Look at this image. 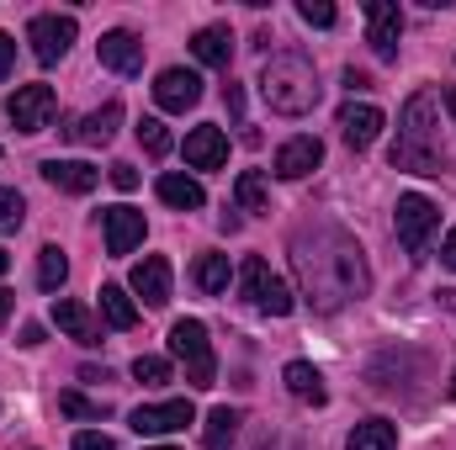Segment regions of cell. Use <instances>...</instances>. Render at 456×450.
<instances>
[{
    "instance_id": "6da1fadb",
    "label": "cell",
    "mask_w": 456,
    "mask_h": 450,
    "mask_svg": "<svg viewBox=\"0 0 456 450\" xmlns=\"http://www.w3.org/2000/svg\"><path fill=\"white\" fill-rule=\"evenodd\" d=\"M292 276H297V297L314 313H340L371 292L366 249L335 223H314L292 233Z\"/></svg>"
},
{
    "instance_id": "7a4b0ae2",
    "label": "cell",
    "mask_w": 456,
    "mask_h": 450,
    "mask_svg": "<svg viewBox=\"0 0 456 450\" xmlns=\"http://www.w3.org/2000/svg\"><path fill=\"white\" fill-rule=\"evenodd\" d=\"M387 159H393V170H414V175H441L452 165L446 138H441V96L436 91H414L403 101L398 138H393Z\"/></svg>"
},
{
    "instance_id": "3957f363",
    "label": "cell",
    "mask_w": 456,
    "mask_h": 450,
    "mask_svg": "<svg viewBox=\"0 0 456 450\" xmlns=\"http://www.w3.org/2000/svg\"><path fill=\"white\" fill-rule=\"evenodd\" d=\"M260 96H265V107L276 117H308L319 107V96H324L314 59L308 53H276V59H265Z\"/></svg>"
},
{
    "instance_id": "277c9868",
    "label": "cell",
    "mask_w": 456,
    "mask_h": 450,
    "mask_svg": "<svg viewBox=\"0 0 456 450\" xmlns=\"http://www.w3.org/2000/svg\"><path fill=\"white\" fill-rule=\"evenodd\" d=\"M170 355L186 366V382H191V387H213L218 360H213L208 324H197V318H175V324H170Z\"/></svg>"
},
{
    "instance_id": "5b68a950",
    "label": "cell",
    "mask_w": 456,
    "mask_h": 450,
    "mask_svg": "<svg viewBox=\"0 0 456 450\" xmlns=\"http://www.w3.org/2000/svg\"><path fill=\"white\" fill-rule=\"evenodd\" d=\"M239 286H244V297L260 308V313H271V318H287L292 308H297V297H292V286L260 260V254H249L244 260V270H239Z\"/></svg>"
},
{
    "instance_id": "8992f818",
    "label": "cell",
    "mask_w": 456,
    "mask_h": 450,
    "mask_svg": "<svg viewBox=\"0 0 456 450\" xmlns=\"http://www.w3.org/2000/svg\"><path fill=\"white\" fill-rule=\"evenodd\" d=\"M75 16H59V11H48V16H32L27 21V43H32V59L37 64H59L64 53H69V43H75Z\"/></svg>"
},
{
    "instance_id": "52a82bcc",
    "label": "cell",
    "mask_w": 456,
    "mask_h": 450,
    "mask_svg": "<svg viewBox=\"0 0 456 450\" xmlns=\"http://www.w3.org/2000/svg\"><path fill=\"white\" fill-rule=\"evenodd\" d=\"M398 244L409 249V254H425V244H430V233L441 228V207L430 202V197H398Z\"/></svg>"
},
{
    "instance_id": "ba28073f",
    "label": "cell",
    "mask_w": 456,
    "mask_h": 450,
    "mask_svg": "<svg viewBox=\"0 0 456 450\" xmlns=\"http://www.w3.org/2000/svg\"><path fill=\"white\" fill-rule=\"evenodd\" d=\"M398 37H403V11L393 0H366V43L382 64L398 59Z\"/></svg>"
},
{
    "instance_id": "9c48e42d",
    "label": "cell",
    "mask_w": 456,
    "mask_h": 450,
    "mask_svg": "<svg viewBox=\"0 0 456 450\" xmlns=\"http://www.w3.org/2000/svg\"><path fill=\"white\" fill-rule=\"evenodd\" d=\"M5 117L16 133H43L53 122V85H16V96L5 101Z\"/></svg>"
},
{
    "instance_id": "30bf717a",
    "label": "cell",
    "mask_w": 456,
    "mask_h": 450,
    "mask_svg": "<svg viewBox=\"0 0 456 450\" xmlns=\"http://www.w3.org/2000/svg\"><path fill=\"white\" fill-rule=\"evenodd\" d=\"M191 419H197V408H191L186 398H170V403H143V408H133L127 424H133L138 435L154 440V435H175V430H186Z\"/></svg>"
},
{
    "instance_id": "8fae6325",
    "label": "cell",
    "mask_w": 456,
    "mask_h": 450,
    "mask_svg": "<svg viewBox=\"0 0 456 450\" xmlns=\"http://www.w3.org/2000/svg\"><path fill=\"white\" fill-rule=\"evenodd\" d=\"M154 101H159V112H191L202 101V75L197 69H159Z\"/></svg>"
},
{
    "instance_id": "7c38bea8",
    "label": "cell",
    "mask_w": 456,
    "mask_h": 450,
    "mask_svg": "<svg viewBox=\"0 0 456 450\" xmlns=\"http://www.w3.org/2000/svg\"><path fill=\"white\" fill-rule=\"evenodd\" d=\"M324 165V143L314 138V133H303V138H287L281 149H276V159H271V170L281 175V181H303V175H314Z\"/></svg>"
},
{
    "instance_id": "4fadbf2b",
    "label": "cell",
    "mask_w": 456,
    "mask_h": 450,
    "mask_svg": "<svg viewBox=\"0 0 456 450\" xmlns=\"http://www.w3.org/2000/svg\"><path fill=\"white\" fill-rule=\"evenodd\" d=\"M335 127H340V138L361 154V149H371L377 138H382V112L371 107V101H345L340 117H335Z\"/></svg>"
},
{
    "instance_id": "5bb4252c",
    "label": "cell",
    "mask_w": 456,
    "mask_h": 450,
    "mask_svg": "<svg viewBox=\"0 0 456 450\" xmlns=\"http://www.w3.org/2000/svg\"><path fill=\"white\" fill-rule=\"evenodd\" d=\"M43 181L59 186V191H69V197H91L102 186V170L86 165V159H43Z\"/></svg>"
},
{
    "instance_id": "9a60e30c",
    "label": "cell",
    "mask_w": 456,
    "mask_h": 450,
    "mask_svg": "<svg viewBox=\"0 0 456 450\" xmlns=\"http://www.w3.org/2000/svg\"><path fill=\"white\" fill-rule=\"evenodd\" d=\"M133 292L143 297V308H165L170 302V260L165 254H149L133 265Z\"/></svg>"
},
{
    "instance_id": "2e32d148",
    "label": "cell",
    "mask_w": 456,
    "mask_h": 450,
    "mask_svg": "<svg viewBox=\"0 0 456 450\" xmlns=\"http://www.w3.org/2000/svg\"><path fill=\"white\" fill-rule=\"evenodd\" d=\"M117 127H122V107L107 101L102 112L80 117V122H69V127H59V133H64L69 143H91V149H102V143H112V138H117Z\"/></svg>"
},
{
    "instance_id": "e0dca14e",
    "label": "cell",
    "mask_w": 456,
    "mask_h": 450,
    "mask_svg": "<svg viewBox=\"0 0 456 450\" xmlns=\"http://www.w3.org/2000/svg\"><path fill=\"white\" fill-rule=\"evenodd\" d=\"M224 159H228L224 127L202 122V127H191V133H186V165H191V170H218Z\"/></svg>"
},
{
    "instance_id": "ac0fdd59",
    "label": "cell",
    "mask_w": 456,
    "mask_h": 450,
    "mask_svg": "<svg viewBox=\"0 0 456 450\" xmlns=\"http://www.w3.org/2000/svg\"><path fill=\"white\" fill-rule=\"evenodd\" d=\"M96 53H102V64H107V69H117V75H138V69H143V43H138L127 27L107 32V37L96 43Z\"/></svg>"
},
{
    "instance_id": "d6986e66",
    "label": "cell",
    "mask_w": 456,
    "mask_h": 450,
    "mask_svg": "<svg viewBox=\"0 0 456 450\" xmlns=\"http://www.w3.org/2000/svg\"><path fill=\"white\" fill-rule=\"evenodd\" d=\"M102 223H107V254H133L143 244V213L133 207H107Z\"/></svg>"
},
{
    "instance_id": "ffe728a7",
    "label": "cell",
    "mask_w": 456,
    "mask_h": 450,
    "mask_svg": "<svg viewBox=\"0 0 456 450\" xmlns=\"http://www.w3.org/2000/svg\"><path fill=\"white\" fill-rule=\"evenodd\" d=\"M53 324H59L69 339H80V344H102L96 313H91L86 302H75V297H53Z\"/></svg>"
},
{
    "instance_id": "44dd1931",
    "label": "cell",
    "mask_w": 456,
    "mask_h": 450,
    "mask_svg": "<svg viewBox=\"0 0 456 450\" xmlns=\"http://www.w3.org/2000/svg\"><path fill=\"white\" fill-rule=\"evenodd\" d=\"M281 382H287V392H292L297 403H314V408H324V403H330V387H324L319 366H308V360H292V366L281 371Z\"/></svg>"
},
{
    "instance_id": "7402d4cb",
    "label": "cell",
    "mask_w": 456,
    "mask_h": 450,
    "mask_svg": "<svg viewBox=\"0 0 456 450\" xmlns=\"http://www.w3.org/2000/svg\"><path fill=\"white\" fill-rule=\"evenodd\" d=\"M154 191H159V202H165V207H175V213H197V207L208 202L202 181H191V175H159V181H154Z\"/></svg>"
},
{
    "instance_id": "603a6c76",
    "label": "cell",
    "mask_w": 456,
    "mask_h": 450,
    "mask_svg": "<svg viewBox=\"0 0 456 450\" xmlns=\"http://www.w3.org/2000/svg\"><path fill=\"white\" fill-rule=\"evenodd\" d=\"M191 53H197V64H208V69H228V64H233V32H228V27H202V32L191 37Z\"/></svg>"
},
{
    "instance_id": "cb8c5ba5",
    "label": "cell",
    "mask_w": 456,
    "mask_h": 450,
    "mask_svg": "<svg viewBox=\"0 0 456 450\" xmlns=\"http://www.w3.org/2000/svg\"><path fill=\"white\" fill-rule=\"evenodd\" d=\"M345 450H398V430H393L387 419H366V424L350 430Z\"/></svg>"
},
{
    "instance_id": "d4e9b609",
    "label": "cell",
    "mask_w": 456,
    "mask_h": 450,
    "mask_svg": "<svg viewBox=\"0 0 456 450\" xmlns=\"http://www.w3.org/2000/svg\"><path fill=\"white\" fill-rule=\"evenodd\" d=\"M233 197H239L244 213H271V186H265L260 170H244V175L233 181Z\"/></svg>"
},
{
    "instance_id": "484cf974",
    "label": "cell",
    "mask_w": 456,
    "mask_h": 450,
    "mask_svg": "<svg viewBox=\"0 0 456 450\" xmlns=\"http://www.w3.org/2000/svg\"><path fill=\"white\" fill-rule=\"evenodd\" d=\"M64 281H69L64 249H59V244H43V249H37V286H43V292H59Z\"/></svg>"
},
{
    "instance_id": "4316f807",
    "label": "cell",
    "mask_w": 456,
    "mask_h": 450,
    "mask_svg": "<svg viewBox=\"0 0 456 450\" xmlns=\"http://www.w3.org/2000/svg\"><path fill=\"white\" fill-rule=\"evenodd\" d=\"M239 424H244V414L239 408H213L208 414V450H228L233 440H239Z\"/></svg>"
},
{
    "instance_id": "83f0119b",
    "label": "cell",
    "mask_w": 456,
    "mask_h": 450,
    "mask_svg": "<svg viewBox=\"0 0 456 450\" xmlns=\"http://www.w3.org/2000/svg\"><path fill=\"white\" fill-rule=\"evenodd\" d=\"M102 318H107L112 329H133V324H138V308H133V297H127L122 286H102Z\"/></svg>"
},
{
    "instance_id": "f1b7e54d",
    "label": "cell",
    "mask_w": 456,
    "mask_h": 450,
    "mask_svg": "<svg viewBox=\"0 0 456 450\" xmlns=\"http://www.w3.org/2000/svg\"><path fill=\"white\" fill-rule=\"evenodd\" d=\"M197 286H202L208 297L228 292V254H202V260H197Z\"/></svg>"
},
{
    "instance_id": "f546056e",
    "label": "cell",
    "mask_w": 456,
    "mask_h": 450,
    "mask_svg": "<svg viewBox=\"0 0 456 450\" xmlns=\"http://www.w3.org/2000/svg\"><path fill=\"white\" fill-rule=\"evenodd\" d=\"M133 133H138L143 154H154V159H165V154H170V143H175V138H170V127H165L159 117H143V122H138Z\"/></svg>"
},
{
    "instance_id": "4dcf8cb0",
    "label": "cell",
    "mask_w": 456,
    "mask_h": 450,
    "mask_svg": "<svg viewBox=\"0 0 456 450\" xmlns=\"http://www.w3.org/2000/svg\"><path fill=\"white\" fill-rule=\"evenodd\" d=\"M59 414H69V419H107V403L102 398H80V392H59Z\"/></svg>"
},
{
    "instance_id": "1f68e13d",
    "label": "cell",
    "mask_w": 456,
    "mask_h": 450,
    "mask_svg": "<svg viewBox=\"0 0 456 450\" xmlns=\"http://www.w3.org/2000/svg\"><path fill=\"white\" fill-rule=\"evenodd\" d=\"M27 218V202H21V191H11V186H0V233H16Z\"/></svg>"
},
{
    "instance_id": "d6a6232c",
    "label": "cell",
    "mask_w": 456,
    "mask_h": 450,
    "mask_svg": "<svg viewBox=\"0 0 456 450\" xmlns=\"http://www.w3.org/2000/svg\"><path fill=\"white\" fill-rule=\"evenodd\" d=\"M133 376H138L143 387H159V382H170V360H165V355H138V360H133Z\"/></svg>"
},
{
    "instance_id": "836d02e7",
    "label": "cell",
    "mask_w": 456,
    "mask_h": 450,
    "mask_svg": "<svg viewBox=\"0 0 456 450\" xmlns=\"http://www.w3.org/2000/svg\"><path fill=\"white\" fill-rule=\"evenodd\" d=\"M297 16L308 27H335V5L330 0H297Z\"/></svg>"
},
{
    "instance_id": "e575fe53",
    "label": "cell",
    "mask_w": 456,
    "mask_h": 450,
    "mask_svg": "<svg viewBox=\"0 0 456 450\" xmlns=\"http://www.w3.org/2000/svg\"><path fill=\"white\" fill-rule=\"evenodd\" d=\"M75 450H117L112 435H96V430H86V435H75Z\"/></svg>"
},
{
    "instance_id": "d590c367",
    "label": "cell",
    "mask_w": 456,
    "mask_h": 450,
    "mask_svg": "<svg viewBox=\"0 0 456 450\" xmlns=\"http://www.w3.org/2000/svg\"><path fill=\"white\" fill-rule=\"evenodd\" d=\"M112 186L117 191H138V170L133 165H112Z\"/></svg>"
},
{
    "instance_id": "8d00e7d4",
    "label": "cell",
    "mask_w": 456,
    "mask_h": 450,
    "mask_svg": "<svg viewBox=\"0 0 456 450\" xmlns=\"http://www.w3.org/2000/svg\"><path fill=\"white\" fill-rule=\"evenodd\" d=\"M11 64H16V43H11V37L0 32V80L11 75Z\"/></svg>"
},
{
    "instance_id": "74e56055",
    "label": "cell",
    "mask_w": 456,
    "mask_h": 450,
    "mask_svg": "<svg viewBox=\"0 0 456 450\" xmlns=\"http://www.w3.org/2000/svg\"><path fill=\"white\" fill-rule=\"evenodd\" d=\"M224 107H228V117H244V91L239 85H224Z\"/></svg>"
},
{
    "instance_id": "f35d334b",
    "label": "cell",
    "mask_w": 456,
    "mask_h": 450,
    "mask_svg": "<svg viewBox=\"0 0 456 450\" xmlns=\"http://www.w3.org/2000/svg\"><path fill=\"white\" fill-rule=\"evenodd\" d=\"M345 91H350V96H355V91H371V80H366L361 69H345Z\"/></svg>"
},
{
    "instance_id": "ab89813d",
    "label": "cell",
    "mask_w": 456,
    "mask_h": 450,
    "mask_svg": "<svg viewBox=\"0 0 456 450\" xmlns=\"http://www.w3.org/2000/svg\"><path fill=\"white\" fill-rule=\"evenodd\" d=\"M441 265H446V270H456V228L446 233V244H441Z\"/></svg>"
},
{
    "instance_id": "60d3db41",
    "label": "cell",
    "mask_w": 456,
    "mask_h": 450,
    "mask_svg": "<svg viewBox=\"0 0 456 450\" xmlns=\"http://www.w3.org/2000/svg\"><path fill=\"white\" fill-rule=\"evenodd\" d=\"M21 344H43V324H27L21 329Z\"/></svg>"
},
{
    "instance_id": "b9f144b4",
    "label": "cell",
    "mask_w": 456,
    "mask_h": 450,
    "mask_svg": "<svg viewBox=\"0 0 456 450\" xmlns=\"http://www.w3.org/2000/svg\"><path fill=\"white\" fill-rule=\"evenodd\" d=\"M11 308H16V297H11V292H5V286H0V324H5V318H11Z\"/></svg>"
},
{
    "instance_id": "7bdbcfd3",
    "label": "cell",
    "mask_w": 456,
    "mask_h": 450,
    "mask_svg": "<svg viewBox=\"0 0 456 450\" xmlns=\"http://www.w3.org/2000/svg\"><path fill=\"white\" fill-rule=\"evenodd\" d=\"M260 450H303V446H292V440H265Z\"/></svg>"
},
{
    "instance_id": "ee69618b",
    "label": "cell",
    "mask_w": 456,
    "mask_h": 450,
    "mask_svg": "<svg viewBox=\"0 0 456 450\" xmlns=\"http://www.w3.org/2000/svg\"><path fill=\"white\" fill-rule=\"evenodd\" d=\"M441 107H446V112L456 117V91H441Z\"/></svg>"
},
{
    "instance_id": "f6af8a7d",
    "label": "cell",
    "mask_w": 456,
    "mask_h": 450,
    "mask_svg": "<svg viewBox=\"0 0 456 450\" xmlns=\"http://www.w3.org/2000/svg\"><path fill=\"white\" fill-rule=\"evenodd\" d=\"M5 270H11V254H5V249H0V276H5Z\"/></svg>"
},
{
    "instance_id": "bcb514c9",
    "label": "cell",
    "mask_w": 456,
    "mask_h": 450,
    "mask_svg": "<svg viewBox=\"0 0 456 450\" xmlns=\"http://www.w3.org/2000/svg\"><path fill=\"white\" fill-rule=\"evenodd\" d=\"M149 450H175V446H149Z\"/></svg>"
},
{
    "instance_id": "7dc6e473",
    "label": "cell",
    "mask_w": 456,
    "mask_h": 450,
    "mask_svg": "<svg viewBox=\"0 0 456 450\" xmlns=\"http://www.w3.org/2000/svg\"><path fill=\"white\" fill-rule=\"evenodd\" d=\"M452 398H456V376H452Z\"/></svg>"
}]
</instances>
